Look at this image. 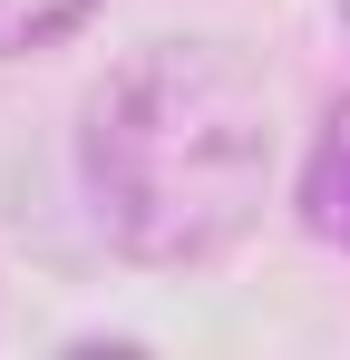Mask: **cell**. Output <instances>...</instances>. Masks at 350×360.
I'll return each instance as SVG.
<instances>
[{
	"instance_id": "7a4b0ae2",
	"label": "cell",
	"mask_w": 350,
	"mask_h": 360,
	"mask_svg": "<svg viewBox=\"0 0 350 360\" xmlns=\"http://www.w3.org/2000/svg\"><path fill=\"white\" fill-rule=\"evenodd\" d=\"M302 224L350 253V108H331L321 136H311V166H302Z\"/></svg>"
},
{
	"instance_id": "3957f363",
	"label": "cell",
	"mask_w": 350,
	"mask_h": 360,
	"mask_svg": "<svg viewBox=\"0 0 350 360\" xmlns=\"http://www.w3.org/2000/svg\"><path fill=\"white\" fill-rule=\"evenodd\" d=\"M98 0H0V59H30V49H58Z\"/></svg>"
},
{
	"instance_id": "277c9868",
	"label": "cell",
	"mask_w": 350,
	"mask_h": 360,
	"mask_svg": "<svg viewBox=\"0 0 350 360\" xmlns=\"http://www.w3.org/2000/svg\"><path fill=\"white\" fill-rule=\"evenodd\" d=\"M331 10H341V30H350V0H331Z\"/></svg>"
},
{
	"instance_id": "6da1fadb",
	"label": "cell",
	"mask_w": 350,
	"mask_h": 360,
	"mask_svg": "<svg viewBox=\"0 0 350 360\" xmlns=\"http://www.w3.org/2000/svg\"><path fill=\"white\" fill-rule=\"evenodd\" d=\"M78 176L127 263H214L273 185L263 78L214 39H146L88 88Z\"/></svg>"
}]
</instances>
